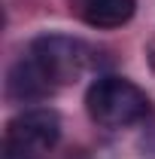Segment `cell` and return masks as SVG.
<instances>
[{
  "mask_svg": "<svg viewBox=\"0 0 155 159\" xmlns=\"http://www.w3.org/2000/svg\"><path fill=\"white\" fill-rule=\"evenodd\" d=\"M94 61V49L70 34H40L12 61L6 98L12 104H40L58 89L73 86Z\"/></svg>",
  "mask_w": 155,
  "mask_h": 159,
  "instance_id": "6da1fadb",
  "label": "cell"
},
{
  "mask_svg": "<svg viewBox=\"0 0 155 159\" xmlns=\"http://www.w3.org/2000/svg\"><path fill=\"white\" fill-rule=\"evenodd\" d=\"M85 110L94 125L119 132V129H131L143 122L152 104H149V95L134 80L119 77V74H100L85 89Z\"/></svg>",
  "mask_w": 155,
  "mask_h": 159,
  "instance_id": "7a4b0ae2",
  "label": "cell"
},
{
  "mask_svg": "<svg viewBox=\"0 0 155 159\" xmlns=\"http://www.w3.org/2000/svg\"><path fill=\"white\" fill-rule=\"evenodd\" d=\"M61 141L58 110L37 104L24 107L3 129V159H46Z\"/></svg>",
  "mask_w": 155,
  "mask_h": 159,
  "instance_id": "3957f363",
  "label": "cell"
},
{
  "mask_svg": "<svg viewBox=\"0 0 155 159\" xmlns=\"http://www.w3.org/2000/svg\"><path fill=\"white\" fill-rule=\"evenodd\" d=\"M70 12L97 31H116L134 19L137 0H67Z\"/></svg>",
  "mask_w": 155,
  "mask_h": 159,
  "instance_id": "277c9868",
  "label": "cell"
},
{
  "mask_svg": "<svg viewBox=\"0 0 155 159\" xmlns=\"http://www.w3.org/2000/svg\"><path fill=\"white\" fill-rule=\"evenodd\" d=\"M146 64H149V70L155 74V34L149 37V43H146Z\"/></svg>",
  "mask_w": 155,
  "mask_h": 159,
  "instance_id": "5b68a950",
  "label": "cell"
}]
</instances>
